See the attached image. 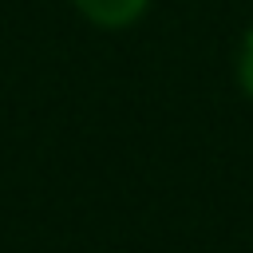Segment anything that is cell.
I'll return each mask as SVG.
<instances>
[{
  "label": "cell",
  "instance_id": "cell-1",
  "mask_svg": "<svg viewBox=\"0 0 253 253\" xmlns=\"http://www.w3.org/2000/svg\"><path fill=\"white\" fill-rule=\"evenodd\" d=\"M71 4L87 24L107 28V32H123V28L138 24L150 8V0H71Z\"/></svg>",
  "mask_w": 253,
  "mask_h": 253
},
{
  "label": "cell",
  "instance_id": "cell-2",
  "mask_svg": "<svg viewBox=\"0 0 253 253\" xmlns=\"http://www.w3.org/2000/svg\"><path fill=\"white\" fill-rule=\"evenodd\" d=\"M237 83H241V91L253 99V28L245 32L241 51H237Z\"/></svg>",
  "mask_w": 253,
  "mask_h": 253
}]
</instances>
